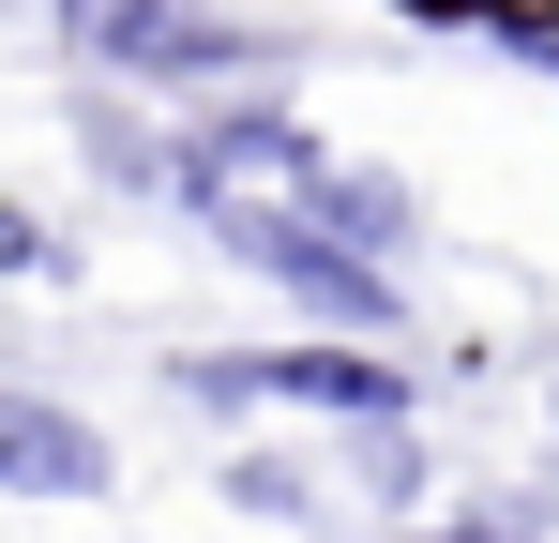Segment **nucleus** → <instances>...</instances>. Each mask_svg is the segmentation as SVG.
Instances as JSON below:
<instances>
[{
  "mask_svg": "<svg viewBox=\"0 0 559 543\" xmlns=\"http://www.w3.org/2000/svg\"><path fill=\"white\" fill-rule=\"evenodd\" d=\"M197 227H212L227 257H258L273 287H302L318 317H348V333H393V272H378L364 242H333L318 212H287V196H212Z\"/></svg>",
  "mask_w": 559,
  "mask_h": 543,
  "instance_id": "obj_1",
  "label": "nucleus"
},
{
  "mask_svg": "<svg viewBox=\"0 0 559 543\" xmlns=\"http://www.w3.org/2000/svg\"><path fill=\"white\" fill-rule=\"evenodd\" d=\"M197 408H333V423H408V377L378 348H212L182 362Z\"/></svg>",
  "mask_w": 559,
  "mask_h": 543,
  "instance_id": "obj_2",
  "label": "nucleus"
},
{
  "mask_svg": "<svg viewBox=\"0 0 559 543\" xmlns=\"http://www.w3.org/2000/svg\"><path fill=\"white\" fill-rule=\"evenodd\" d=\"M61 46L136 61V76H227V61H242V31L197 15V0H61Z\"/></svg>",
  "mask_w": 559,
  "mask_h": 543,
  "instance_id": "obj_3",
  "label": "nucleus"
},
{
  "mask_svg": "<svg viewBox=\"0 0 559 543\" xmlns=\"http://www.w3.org/2000/svg\"><path fill=\"white\" fill-rule=\"evenodd\" d=\"M0 483H15V498H92V483H106V438L76 423V408L0 393Z\"/></svg>",
  "mask_w": 559,
  "mask_h": 543,
  "instance_id": "obj_4",
  "label": "nucleus"
}]
</instances>
